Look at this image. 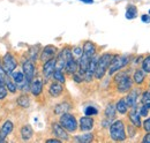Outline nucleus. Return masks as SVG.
<instances>
[{
  "instance_id": "79ce46f5",
  "label": "nucleus",
  "mask_w": 150,
  "mask_h": 143,
  "mask_svg": "<svg viewBox=\"0 0 150 143\" xmlns=\"http://www.w3.org/2000/svg\"><path fill=\"white\" fill-rule=\"evenodd\" d=\"M46 142H47V143H51V142L60 143V142H61V140H59V139H49V140H46Z\"/></svg>"
},
{
  "instance_id": "9d476101",
  "label": "nucleus",
  "mask_w": 150,
  "mask_h": 143,
  "mask_svg": "<svg viewBox=\"0 0 150 143\" xmlns=\"http://www.w3.org/2000/svg\"><path fill=\"white\" fill-rule=\"evenodd\" d=\"M56 67H57L56 58H52V59H50V60L43 62L42 73H43V75H44L45 80H49V79L52 76V74H53V72L56 69Z\"/></svg>"
},
{
  "instance_id": "f704fd0d",
  "label": "nucleus",
  "mask_w": 150,
  "mask_h": 143,
  "mask_svg": "<svg viewBox=\"0 0 150 143\" xmlns=\"http://www.w3.org/2000/svg\"><path fill=\"white\" fill-rule=\"evenodd\" d=\"M84 114L89 117H94L96 114H98V110L95 106H87L84 108Z\"/></svg>"
},
{
  "instance_id": "4c0bfd02",
  "label": "nucleus",
  "mask_w": 150,
  "mask_h": 143,
  "mask_svg": "<svg viewBox=\"0 0 150 143\" xmlns=\"http://www.w3.org/2000/svg\"><path fill=\"white\" fill-rule=\"evenodd\" d=\"M141 101H142V103L150 102V89L147 90V91H144V92L142 93V96H141Z\"/></svg>"
},
{
  "instance_id": "ea45409f",
  "label": "nucleus",
  "mask_w": 150,
  "mask_h": 143,
  "mask_svg": "<svg viewBox=\"0 0 150 143\" xmlns=\"http://www.w3.org/2000/svg\"><path fill=\"white\" fill-rule=\"evenodd\" d=\"M141 21L143 23H150V15L149 14H143L141 15Z\"/></svg>"
},
{
  "instance_id": "cd10ccee",
  "label": "nucleus",
  "mask_w": 150,
  "mask_h": 143,
  "mask_svg": "<svg viewBox=\"0 0 150 143\" xmlns=\"http://www.w3.org/2000/svg\"><path fill=\"white\" fill-rule=\"evenodd\" d=\"M104 114H105V118H109V119H114L115 118V114H117V108H115V104H108L105 107V111H104Z\"/></svg>"
},
{
  "instance_id": "b1692460",
  "label": "nucleus",
  "mask_w": 150,
  "mask_h": 143,
  "mask_svg": "<svg viewBox=\"0 0 150 143\" xmlns=\"http://www.w3.org/2000/svg\"><path fill=\"white\" fill-rule=\"evenodd\" d=\"M115 108H117V112H119L120 114H126V113L128 112L129 106L127 105L125 98H120V99L115 103Z\"/></svg>"
},
{
  "instance_id": "412c9836",
  "label": "nucleus",
  "mask_w": 150,
  "mask_h": 143,
  "mask_svg": "<svg viewBox=\"0 0 150 143\" xmlns=\"http://www.w3.org/2000/svg\"><path fill=\"white\" fill-rule=\"evenodd\" d=\"M72 108V105L69 104V103H67V102H62V103H60V104H58L54 106V114L57 115H61V114H64V113H67V112H69V110Z\"/></svg>"
},
{
  "instance_id": "f3484780",
  "label": "nucleus",
  "mask_w": 150,
  "mask_h": 143,
  "mask_svg": "<svg viewBox=\"0 0 150 143\" xmlns=\"http://www.w3.org/2000/svg\"><path fill=\"white\" fill-rule=\"evenodd\" d=\"M64 91V87H62V83L60 82H52L50 86H49V93L50 96L52 97H59Z\"/></svg>"
},
{
  "instance_id": "2f4dec72",
  "label": "nucleus",
  "mask_w": 150,
  "mask_h": 143,
  "mask_svg": "<svg viewBox=\"0 0 150 143\" xmlns=\"http://www.w3.org/2000/svg\"><path fill=\"white\" fill-rule=\"evenodd\" d=\"M149 110H150V102H146L143 103V105L139 108V112L141 114V117H147L148 113H149Z\"/></svg>"
},
{
  "instance_id": "f03ea898",
  "label": "nucleus",
  "mask_w": 150,
  "mask_h": 143,
  "mask_svg": "<svg viewBox=\"0 0 150 143\" xmlns=\"http://www.w3.org/2000/svg\"><path fill=\"white\" fill-rule=\"evenodd\" d=\"M114 54L111 53H103L100 57H98V61H97V67L95 72V77L97 80H102L105 74L108 73V69L110 67L111 60H112Z\"/></svg>"
},
{
  "instance_id": "393cba45",
  "label": "nucleus",
  "mask_w": 150,
  "mask_h": 143,
  "mask_svg": "<svg viewBox=\"0 0 150 143\" xmlns=\"http://www.w3.org/2000/svg\"><path fill=\"white\" fill-rule=\"evenodd\" d=\"M16 103H18V105H19L20 107H22V108H28V107L30 106V98H29V96L24 92V93L20 95L19 97H18Z\"/></svg>"
},
{
  "instance_id": "c03bdc74",
  "label": "nucleus",
  "mask_w": 150,
  "mask_h": 143,
  "mask_svg": "<svg viewBox=\"0 0 150 143\" xmlns=\"http://www.w3.org/2000/svg\"><path fill=\"white\" fill-rule=\"evenodd\" d=\"M148 14H149V15H150V9H149V12H148Z\"/></svg>"
},
{
  "instance_id": "20e7f679",
  "label": "nucleus",
  "mask_w": 150,
  "mask_h": 143,
  "mask_svg": "<svg viewBox=\"0 0 150 143\" xmlns=\"http://www.w3.org/2000/svg\"><path fill=\"white\" fill-rule=\"evenodd\" d=\"M129 64V57L128 55H119V54H114L111 60L110 67L108 69L109 75H114L117 72L122 69L124 67H126Z\"/></svg>"
},
{
  "instance_id": "5701e85b",
  "label": "nucleus",
  "mask_w": 150,
  "mask_h": 143,
  "mask_svg": "<svg viewBox=\"0 0 150 143\" xmlns=\"http://www.w3.org/2000/svg\"><path fill=\"white\" fill-rule=\"evenodd\" d=\"M89 61H90V58L87 57L86 54H82L81 58L77 60V64H79V69H77V71L84 75V72H86L88 65H89Z\"/></svg>"
},
{
  "instance_id": "aec40b11",
  "label": "nucleus",
  "mask_w": 150,
  "mask_h": 143,
  "mask_svg": "<svg viewBox=\"0 0 150 143\" xmlns=\"http://www.w3.org/2000/svg\"><path fill=\"white\" fill-rule=\"evenodd\" d=\"M20 135L23 141H28L34 136V129L30 125H24L20 129Z\"/></svg>"
},
{
  "instance_id": "2eb2a0df",
  "label": "nucleus",
  "mask_w": 150,
  "mask_h": 143,
  "mask_svg": "<svg viewBox=\"0 0 150 143\" xmlns=\"http://www.w3.org/2000/svg\"><path fill=\"white\" fill-rule=\"evenodd\" d=\"M13 129H14V124L11 120H6L0 128V142H4L6 137L13 132Z\"/></svg>"
},
{
  "instance_id": "f257e3e1",
  "label": "nucleus",
  "mask_w": 150,
  "mask_h": 143,
  "mask_svg": "<svg viewBox=\"0 0 150 143\" xmlns=\"http://www.w3.org/2000/svg\"><path fill=\"white\" fill-rule=\"evenodd\" d=\"M114 82L117 83V91L120 93H126L133 87V79L127 72H117L114 76Z\"/></svg>"
},
{
  "instance_id": "0eeeda50",
  "label": "nucleus",
  "mask_w": 150,
  "mask_h": 143,
  "mask_svg": "<svg viewBox=\"0 0 150 143\" xmlns=\"http://www.w3.org/2000/svg\"><path fill=\"white\" fill-rule=\"evenodd\" d=\"M22 72L25 76V79L31 82V80L36 76V66H35V62L29 60V59H25L24 61H22Z\"/></svg>"
},
{
  "instance_id": "1a4fd4ad",
  "label": "nucleus",
  "mask_w": 150,
  "mask_h": 143,
  "mask_svg": "<svg viewBox=\"0 0 150 143\" xmlns=\"http://www.w3.org/2000/svg\"><path fill=\"white\" fill-rule=\"evenodd\" d=\"M57 53H58V49H57L54 45H46L40 51L39 60L42 62H45V61H47V60H50L52 58H56Z\"/></svg>"
},
{
  "instance_id": "37998d69",
  "label": "nucleus",
  "mask_w": 150,
  "mask_h": 143,
  "mask_svg": "<svg viewBox=\"0 0 150 143\" xmlns=\"http://www.w3.org/2000/svg\"><path fill=\"white\" fill-rule=\"evenodd\" d=\"M81 2H83V4H89V5H91V4H94V0H80Z\"/></svg>"
},
{
  "instance_id": "9b49d317",
  "label": "nucleus",
  "mask_w": 150,
  "mask_h": 143,
  "mask_svg": "<svg viewBox=\"0 0 150 143\" xmlns=\"http://www.w3.org/2000/svg\"><path fill=\"white\" fill-rule=\"evenodd\" d=\"M43 88H44V81L42 80V77L35 76L30 82V92L35 97H38L43 92Z\"/></svg>"
},
{
  "instance_id": "58836bf2",
  "label": "nucleus",
  "mask_w": 150,
  "mask_h": 143,
  "mask_svg": "<svg viewBox=\"0 0 150 143\" xmlns=\"http://www.w3.org/2000/svg\"><path fill=\"white\" fill-rule=\"evenodd\" d=\"M142 127H143V129H144L146 132H150V118H147V119L143 121Z\"/></svg>"
},
{
  "instance_id": "7ed1b4c3",
  "label": "nucleus",
  "mask_w": 150,
  "mask_h": 143,
  "mask_svg": "<svg viewBox=\"0 0 150 143\" xmlns=\"http://www.w3.org/2000/svg\"><path fill=\"white\" fill-rule=\"evenodd\" d=\"M110 137L115 142H122L127 139L126 128L122 120H115L110 125Z\"/></svg>"
},
{
  "instance_id": "f8f14e48",
  "label": "nucleus",
  "mask_w": 150,
  "mask_h": 143,
  "mask_svg": "<svg viewBox=\"0 0 150 143\" xmlns=\"http://www.w3.org/2000/svg\"><path fill=\"white\" fill-rule=\"evenodd\" d=\"M52 132H53V134H54V136L57 139H59L61 141H68L69 140L68 132L59 122H53L52 124Z\"/></svg>"
},
{
  "instance_id": "a19ab883",
  "label": "nucleus",
  "mask_w": 150,
  "mask_h": 143,
  "mask_svg": "<svg viewBox=\"0 0 150 143\" xmlns=\"http://www.w3.org/2000/svg\"><path fill=\"white\" fill-rule=\"evenodd\" d=\"M142 142L143 143H150V132H147V134L143 136L142 139Z\"/></svg>"
},
{
  "instance_id": "7c9ffc66",
  "label": "nucleus",
  "mask_w": 150,
  "mask_h": 143,
  "mask_svg": "<svg viewBox=\"0 0 150 143\" xmlns=\"http://www.w3.org/2000/svg\"><path fill=\"white\" fill-rule=\"evenodd\" d=\"M52 77L54 79V81L60 82V83H65V81H66V76H65L64 72H62V69H59V68L54 69L53 74H52Z\"/></svg>"
},
{
  "instance_id": "473e14b6",
  "label": "nucleus",
  "mask_w": 150,
  "mask_h": 143,
  "mask_svg": "<svg viewBox=\"0 0 150 143\" xmlns=\"http://www.w3.org/2000/svg\"><path fill=\"white\" fill-rule=\"evenodd\" d=\"M82 54H83L82 47H80V46H74V47L72 49V55H73V58H75L76 60H79Z\"/></svg>"
},
{
  "instance_id": "dca6fc26",
  "label": "nucleus",
  "mask_w": 150,
  "mask_h": 143,
  "mask_svg": "<svg viewBox=\"0 0 150 143\" xmlns=\"http://www.w3.org/2000/svg\"><path fill=\"white\" fill-rule=\"evenodd\" d=\"M139 95H140V90L139 89H133L128 91V95L125 97L126 99V103L129 107H133L136 105L137 103V98H139Z\"/></svg>"
},
{
  "instance_id": "ddd939ff",
  "label": "nucleus",
  "mask_w": 150,
  "mask_h": 143,
  "mask_svg": "<svg viewBox=\"0 0 150 143\" xmlns=\"http://www.w3.org/2000/svg\"><path fill=\"white\" fill-rule=\"evenodd\" d=\"M95 125V120L93 117H89V115H84V117H81L80 120H79V128L82 130V132H90Z\"/></svg>"
},
{
  "instance_id": "6e6552de",
  "label": "nucleus",
  "mask_w": 150,
  "mask_h": 143,
  "mask_svg": "<svg viewBox=\"0 0 150 143\" xmlns=\"http://www.w3.org/2000/svg\"><path fill=\"white\" fill-rule=\"evenodd\" d=\"M97 61H98V55L95 54L94 57L90 58L89 65H88L87 69L84 72V81L86 82H91L93 79L95 77V72H96V67H97Z\"/></svg>"
},
{
  "instance_id": "e433bc0d",
  "label": "nucleus",
  "mask_w": 150,
  "mask_h": 143,
  "mask_svg": "<svg viewBox=\"0 0 150 143\" xmlns=\"http://www.w3.org/2000/svg\"><path fill=\"white\" fill-rule=\"evenodd\" d=\"M7 93H8V90L6 88V86L5 84L4 86H0V101L5 99L6 96H7Z\"/></svg>"
},
{
  "instance_id": "c9c22d12",
  "label": "nucleus",
  "mask_w": 150,
  "mask_h": 143,
  "mask_svg": "<svg viewBox=\"0 0 150 143\" xmlns=\"http://www.w3.org/2000/svg\"><path fill=\"white\" fill-rule=\"evenodd\" d=\"M72 76H73V80H74L76 83H82L84 81V75L82 73H80L79 71L75 72Z\"/></svg>"
},
{
  "instance_id": "c756f323",
  "label": "nucleus",
  "mask_w": 150,
  "mask_h": 143,
  "mask_svg": "<svg viewBox=\"0 0 150 143\" xmlns=\"http://www.w3.org/2000/svg\"><path fill=\"white\" fill-rule=\"evenodd\" d=\"M125 16H126L127 20H134V18H137V8H136V6L128 5V7L126 9V13H125Z\"/></svg>"
},
{
  "instance_id": "a878e982",
  "label": "nucleus",
  "mask_w": 150,
  "mask_h": 143,
  "mask_svg": "<svg viewBox=\"0 0 150 143\" xmlns=\"http://www.w3.org/2000/svg\"><path fill=\"white\" fill-rule=\"evenodd\" d=\"M94 140V135L93 133H86V134H81V135H76L74 137L75 142H80V143H89Z\"/></svg>"
},
{
  "instance_id": "bb28decb",
  "label": "nucleus",
  "mask_w": 150,
  "mask_h": 143,
  "mask_svg": "<svg viewBox=\"0 0 150 143\" xmlns=\"http://www.w3.org/2000/svg\"><path fill=\"white\" fill-rule=\"evenodd\" d=\"M5 86H6V88L7 90L9 91V92H12V93H16L18 92V84L8 76V75H6V79H5Z\"/></svg>"
},
{
  "instance_id": "39448f33",
  "label": "nucleus",
  "mask_w": 150,
  "mask_h": 143,
  "mask_svg": "<svg viewBox=\"0 0 150 143\" xmlns=\"http://www.w3.org/2000/svg\"><path fill=\"white\" fill-rule=\"evenodd\" d=\"M59 124L62 126L68 133H74L79 128V122L73 114L71 113H64L59 118Z\"/></svg>"
},
{
  "instance_id": "423d86ee",
  "label": "nucleus",
  "mask_w": 150,
  "mask_h": 143,
  "mask_svg": "<svg viewBox=\"0 0 150 143\" xmlns=\"http://www.w3.org/2000/svg\"><path fill=\"white\" fill-rule=\"evenodd\" d=\"M1 65L6 75H9L12 72H14L18 68V59L11 52H7L1 59Z\"/></svg>"
},
{
  "instance_id": "72a5a7b5",
  "label": "nucleus",
  "mask_w": 150,
  "mask_h": 143,
  "mask_svg": "<svg viewBox=\"0 0 150 143\" xmlns=\"http://www.w3.org/2000/svg\"><path fill=\"white\" fill-rule=\"evenodd\" d=\"M142 69L147 74H150V55L146 57L142 61Z\"/></svg>"
},
{
  "instance_id": "6ab92c4d",
  "label": "nucleus",
  "mask_w": 150,
  "mask_h": 143,
  "mask_svg": "<svg viewBox=\"0 0 150 143\" xmlns=\"http://www.w3.org/2000/svg\"><path fill=\"white\" fill-rule=\"evenodd\" d=\"M82 50H83V54H86V55L89 57V58L94 57L95 54H96V52H97L96 45H95L93 42H90V40L84 42V44H83V46H82Z\"/></svg>"
},
{
  "instance_id": "c85d7f7f",
  "label": "nucleus",
  "mask_w": 150,
  "mask_h": 143,
  "mask_svg": "<svg viewBox=\"0 0 150 143\" xmlns=\"http://www.w3.org/2000/svg\"><path fill=\"white\" fill-rule=\"evenodd\" d=\"M40 46L39 45H34L33 47H30V50H29V52H28V57H29V60H31V61H36L38 59V57H39V54H40Z\"/></svg>"
},
{
  "instance_id": "4468645a",
  "label": "nucleus",
  "mask_w": 150,
  "mask_h": 143,
  "mask_svg": "<svg viewBox=\"0 0 150 143\" xmlns=\"http://www.w3.org/2000/svg\"><path fill=\"white\" fill-rule=\"evenodd\" d=\"M132 110L129 111V113H128V117H129V120L132 121V124L134 127H136V128H140V127H142V121H141V114H140V112H139V108L137 106L135 105V106L131 107Z\"/></svg>"
},
{
  "instance_id": "a211bd4d",
  "label": "nucleus",
  "mask_w": 150,
  "mask_h": 143,
  "mask_svg": "<svg viewBox=\"0 0 150 143\" xmlns=\"http://www.w3.org/2000/svg\"><path fill=\"white\" fill-rule=\"evenodd\" d=\"M66 73L68 74V75H73L75 72H77L79 69V64H77V60L75 59V58H69L68 60H67V62H66V65H65V68H64Z\"/></svg>"
},
{
  "instance_id": "4be33fe9",
  "label": "nucleus",
  "mask_w": 150,
  "mask_h": 143,
  "mask_svg": "<svg viewBox=\"0 0 150 143\" xmlns=\"http://www.w3.org/2000/svg\"><path fill=\"white\" fill-rule=\"evenodd\" d=\"M146 76H147V73L143 71L142 68L141 69H136L134 72V75H133V82L136 83L137 86L142 84L146 80Z\"/></svg>"
}]
</instances>
